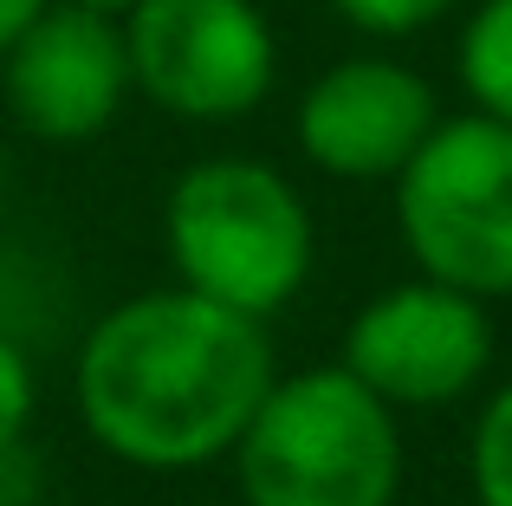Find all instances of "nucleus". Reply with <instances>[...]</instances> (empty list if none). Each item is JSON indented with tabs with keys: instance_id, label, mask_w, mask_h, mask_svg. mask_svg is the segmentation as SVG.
<instances>
[{
	"instance_id": "obj_1",
	"label": "nucleus",
	"mask_w": 512,
	"mask_h": 506,
	"mask_svg": "<svg viewBox=\"0 0 512 506\" xmlns=\"http://www.w3.org/2000/svg\"><path fill=\"white\" fill-rule=\"evenodd\" d=\"M273 377L266 318L169 286L124 299L91 325L78 344L72 396L104 455L182 474L234 455Z\"/></svg>"
},
{
	"instance_id": "obj_2",
	"label": "nucleus",
	"mask_w": 512,
	"mask_h": 506,
	"mask_svg": "<svg viewBox=\"0 0 512 506\" xmlns=\"http://www.w3.org/2000/svg\"><path fill=\"white\" fill-rule=\"evenodd\" d=\"M247 506H396L402 429L396 409L344 364L273 377L234 442Z\"/></svg>"
},
{
	"instance_id": "obj_3",
	"label": "nucleus",
	"mask_w": 512,
	"mask_h": 506,
	"mask_svg": "<svg viewBox=\"0 0 512 506\" xmlns=\"http://www.w3.org/2000/svg\"><path fill=\"white\" fill-rule=\"evenodd\" d=\"M163 241L175 286L247 318H273L312 279V215L299 189L253 156L188 163L169 189Z\"/></svg>"
},
{
	"instance_id": "obj_4",
	"label": "nucleus",
	"mask_w": 512,
	"mask_h": 506,
	"mask_svg": "<svg viewBox=\"0 0 512 506\" xmlns=\"http://www.w3.org/2000/svg\"><path fill=\"white\" fill-rule=\"evenodd\" d=\"M396 228L422 279L474 299H512V124L448 117L396 176Z\"/></svg>"
},
{
	"instance_id": "obj_5",
	"label": "nucleus",
	"mask_w": 512,
	"mask_h": 506,
	"mask_svg": "<svg viewBox=\"0 0 512 506\" xmlns=\"http://www.w3.org/2000/svg\"><path fill=\"white\" fill-rule=\"evenodd\" d=\"M130 91L188 124L247 117L279 78L273 26L253 0H130Z\"/></svg>"
},
{
	"instance_id": "obj_6",
	"label": "nucleus",
	"mask_w": 512,
	"mask_h": 506,
	"mask_svg": "<svg viewBox=\"0 0 512 506\" xmlns=\"http://www.w3.org/2000/svg\"><path fill=\"white\" fill-rule=\"evenodd\" d=\"M338 364L370 383L389 409H441L461 403L493 364V318L487 299L441 279L389 286L344 325Z\"/></svg>"
},
{
	"instance_id": "obj_7",
	"label": "nucleus",
	"mask_w": 512,
	"mask_h": 506,
	"mask_svg": "<svg viewBox=\"0 0 512 506\" xmlns=\"http://www.w3.org/2000/svg\"><path fill=\"white\" fill-rule=\"evenodd\" d=\"M0 65L7 111L39 143H91L130 98L124 20L85 0H46Z\"/></svg>"
},
{
	"instance_id": "obj_8",
	"label": "nucleus",
	"mask_w": 512,
	"mask_h": 506,
	"mask_svg": "<svg viewBox=\"0 0 512 506\" xmlns=\"http://www.w3.org/2000/svg\"><path fill=\"white\" fill-rule=\"evenodd\" d=\"M435 124L441 111L428 78L396 59H338L299 98V150L338 182L402 176Z\"/></svg>"
},
{
	"instance_id": "obj_9",
	"label": "nucleus",
	"mask_w": 512,
	"mask_h": 506,
	"mask_svg": "<svg viewBox=\"0 0 512 506\" xmlns=\"http://www.w3.org/2000/svg\"><path fill=\"white\" fill-rule=\"evenodd\" d=\"M461 85L474 111L512 124V0H480L461 33Z\"/></svg>"
},
{
	"instance_id": "obj_10",
	"label": "nucleus",
	"mask_w": 512,
	"mask_h": 506,
	"mask_svg": "<svg viewBox=\"0 0 512 506\" xmlns=\"http://www.w3.org/2000/svg\"><path fill=\"white\" fill-rule=\"evenodd\" d=\"M474 500L512 506V383L487 396L474 422Z\"/></svg>"
},
{
	"instance_id": "obj_11",
	"label": "nucleus",
	"mask_w": 512,
	"mask_h": 506,
	"mask_svg": "<svg viewBox=\"0 0 512 506\" xmlns=\"http://www.w3.org/2000/svg\"><path fill=\"white\" fill-rule=\"evenodd\" d=\"M357 33H376V39H402V33H422L435 26L454 0H331Z\"/></svg>"
},
{
	"instance_id": "obj_12",
	"label": "nucleus",
	"mask_w": 512,
	"mask_h": 506,
	"mask_svg": "<svg viewBox=\"0 0 512 506\" xmlns=\"http://www.w3.org/2000/svg\"><path fill=\"white\" fill-rule=\"evenodd\" d=\"M33 403H39L33 364H26V351L13 338H0V455H7V448H20L26 422H33Z\"/></svg>"
},
{
	"instance_id": "obj_13",
	"label": "nucleus",
	"mask_w": 512,
	"mask_h": 506,
	"mask_svg": "<svg viewBox=\"0 0 512 506\" xmlns=\"http://www.w3.org/2000/svg\"><path fill=\"white\" fill-rule=\"evenodd\" d=\"M46 7V0H0V59H7V46L33 26V13Z\"/></svg>"
},
{
	"instance_id": "obj_14",
	"label": "nucleus",
	"mask_w": 512,
	"mask_h": 506,
	"mask_svg": "<svg viewBox=\"0 0 512 506\" xmlns=\"http://www.w3.org/2000/svg\"><path fill=\"white\" fill-rule=\"evenodd\" d=\"M85 7H104V13H124L130 0H85Z\"/></svg>"
}]
</instances>
